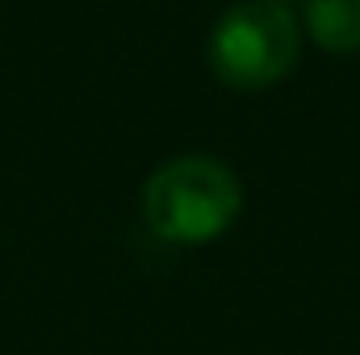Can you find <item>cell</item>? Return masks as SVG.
Instances as JSON below:
<instances>
[{
  "mask_svg": "<svg viewBox=\"0 0 360 355\" xmlns=\"http://www.w3.org/2000/svg\"><path fill=\"white\" fill-rule=\"evenodd\" d=\"M302 21L285 0L231 4L205 42L210 72L231 92H269L302 63Z\"/></svg>",
  "mask_w": 360,
  "mask_h": 355,
  "instance_id": "2",
  "label": "cell"
},
{
  "mask_svg": "<svg viewBox=\"0 0 360 355\" xmlns=\"http://www.w3.org/2000/svg\"><path fill=\"white\" fill-rule=\"evenodd\" d=\"M302 34L327 55H360V0H306Z\"/></svg>",
  "mask_w": 360,
  "mask_h": 355,
  "instance_id": "3",
  "label": "cell"
},
{
  "mask_svg": "<svg viewBox=\"0 0 360 355\" xmlns=\"http://www.w3.org/2000/svg\"><path fill=\"white\" fill-rule=\"evenodd\" d=\"M243 209V184L214 155H176L143 184V217L155 239L172 247H201L222 239Z\"/></svg>",
  "mask_w": 360,
  "mask_h": 355,
  "instance_id": "1",
  "label": "cell"
}]
</instances>
